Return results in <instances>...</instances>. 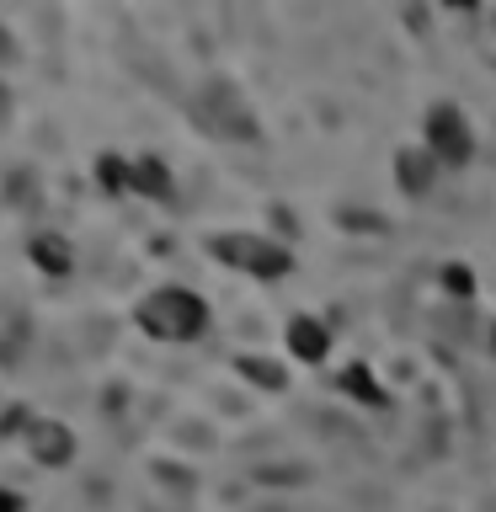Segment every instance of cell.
<instances>
[{"label":"cell","instance_id":"ba28073f","mask_svg":"<svg viewBox=\"0 0 496 512\" xmlns=\"http://www.w3.org/2000/svg\"><path fill=\"white\" fill-rule=\"evenodd\" d=\"M134 192H144V198H171V166L155 155H139L134 160Z\"/></svg>","mask_w":496,"mask_h":512},{"label":"cell","instance_id":"7c38bea8","mask_svg":"<svg viewBox=\"0 0 496 512\" xmlns=\"http://www.w3.org/2000/svg\"><path fill=\"white\" fill-rule=\"evenodd\" d=\"M11 59H16V48H11V32L0 27V64H11Z\"/></svg>","mask_w":496,"mask_h":512},{"label":"cell","instance_id":"4fadbf2b","mask_svg":"<svg viewBox=\"0 0 496 512\" xmlns=\"http://www.w3.org/2000/svg\"><path fill=\"white\" fill-rule=\"evenodd\" d=\"M491 352H496V326H491Z\"/></svg>","mask_w":496,"mask_h":512},{"label":"cell","instance_id":"9c48e42d","mask_svg":"<svg viewBox=\"0 0 496 512\" xmlns=\"http://www.w3.org/2000/svg\"><path fill=\"white\" fill-rule=\"evenodd\" d=\"M240 374H251L262 390H283V384H288L283 363H267V358H240Z\"/></svg>","mask_w":496,"mask_h":512},{"label":"cell","instance_id":"5b68a950","mask_svg":"<svg viewBox=\"0 0 496 512\" xmlns=\"http://www.w3.org/2000/svg\"><path fill=\"white\" fill-rule=\"evenodd\" d=\"M27 454L38 459V464H70L75 454V438H70V427H59V422H32L27 427Z\"/></svg>","mask_w":496,"mask_h":512},{"label":"cell","instance_id":"277c9868","mask_svg":"<svg viewBox=\"0 0 496 512\" xmlns=\"http://www.w3.org/2000/svg\"><path fill=\"white\" fill-rule=\"evenodd\" d=\"M443 166L427 155V144H406V150H395V187L406 192V198H427L432 187H438Z\"/></svg>","mask_w":496,"mask_h":512},{"label":"cell","instance_id":"8fae6325","mask_svg":"<svg viewBox=\"0 0 496 512\" xmlns=\"http://www.w3.org/2000/svg\"><path fill=\"white\" fill-rule=\"evenodd\" d=\"M443 283L459 288V294H470V272H464V267H443Z\"/></svg>","mask_w":496,"mask_h":512},{"label":"cell","instance_id":"7a4b0ae2","mask_svg":"<svg viewBox=\"0 0 496 512\" xmlns=\"http://www.w3.org/2000/svg\"><path fill=\"white\" fill-rule=\"evenodd\" d=\"M139 326L155 336V342H192L208 326V304L187 288H155L150 299L139 304Z\"/></svg>","mask_w":496,"mask_h":512},{"label":"cell","instance_id":"30bf717a","mask_svg":"<svg viewBox=\"0 0 496 512\" xmlns=\"http://www.w3.org/2000/svg\"><path fill=\"white\" fill-rule=\"evenodd\" d=\"M342 384H347L352 395H368V400H379V390H374V374H363V368H347V379H342Z\"/></svg>","mask_w":496,"mask_h":512},{"label":"cell","instance_id":"3957f363","mask_svg":"<svg viewBox=\"0 0 496 512\" xmlns=\"http://www.w3.org/2000/svg\"><path fill=\"white\" fill-rule=\"evenodd\" d=\"M422 144H427V155L438 160L443 171H464V166H470L475 128H470V118H464V107L459 102H432L427 118H422Z\"/></svg>","mask_w":496,"mask_h":512},{"label":"cell","instance_id":"52a82bcc","mask_svg":"<svg viewBox=\"0 0 496 512\" xmlns=\"http://www.w3.org/2000/svg\"><path fill=\"white\" fill-rule=\"evenodd\" d=\"M27 256H32V267H38V272H48V278H64V272L75 267V251H70V240H64L59 230L32 235L27 240Z\"/></svg>","mask_w":496,"mask_h":512},{"label":"cell","instance_id":"6da1fadb","mask_svg":"<svg viewBox=\"0 0 496 512\" xmlns=\"http://www.w3.org/2000/svg\"><path fill=\"white\" fill-rule=\"evenodd\" d=\"M208 256H214L219 267H235L246 272V278H283L288 267H294V256H288V246H278L272 235H256V230H219L208 235Z\"/></svg>","mask_w":496,"mask_h":512},{"label":"cell","instance_id":"8992f818","mask_svg":"<svg viewBox=\"0 0 496 512\" xmlns=\"http://www.w3.org/2000/svg\"><path fill=\"white\" fill-rule=\"evenodd\" d=\"M288 352H294L299 363H326V352H331L326 320H315V315H294V320H288Z\"/></svg>","mask_w":496,"mask_h":512}]
</instances>
